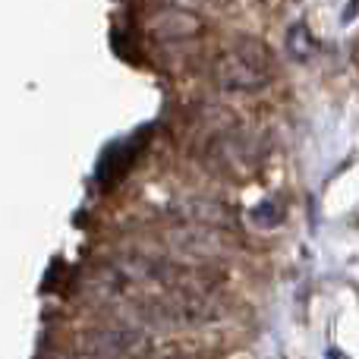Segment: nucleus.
Returning <instances> with one entry per match:
<instances>
[{
	"instance_id": "obj_1",
	"label": "nucleus",
	"mask_w": 359,
	"mask_h": 359,
	"mask_svg": "<svg viewBox=\"0 0 359 359\" xmlns=\"http://www.w3.org/2000/svg\"><path fill=\"white\" fill-rule=\"evenodd\" d=\"M217 82L227 92H255L268 82L265 54L255 41H243L236 50L224 54L217 60Z\"/></svg>"
},
{
	"instance_id": "obj_2",
	"label": "nucleus",
	"mask_w": 359,
	"mask_h": 359,
	"mask_svg": "<svg viewBox=\"0 0 359 359\" xmlns=\"http://www.w3.org/2000/svg\"><path fill=\"white\" fill-rule=\"evenodd\" d=\"M86 353L95 359H126L136 356L145 344V334L139 328H98L86 334Z\"/></svg>"
},
{
	"instance_id": "obj_3",
	"label": "nucleus",
	"mask_w": 359,
	"mask_h": 359,
	"mask_svg": "<svg viewBox=\"0 0 359 359\" xmlns=\"http://www.w3.org/2000/svg\"><path fill=\"white\" fill-rule=\"evenodd\" d=\"M168 236L177 249L189 255H202V259H215V255L227 252V240L215 227H202V224H180Z\"/></svg>"
},
{
	"instance_id": "obj_4",
	"label": "nucleus",
	"mask_w": 359,
	"mask_h": 359,
	"mask_svg": "<svg viewBox=\"0 0 359 359\" xmlns=\"http://www.w3.org/2000/svg\"><path fill=\"white\" fill-rule=\"evenodd\" d=\"M174 211L183 217L186 224H202V227H224L230 217L227 205L215 202V198H205V196H186L174 205Z\"/></svg>"
},
{
	"instance_id": "obj_5",
	"label": "nucleus",
	"mask_w": 359,
	"mask_h": 359,
	"mask_svg": "<svg viewBox=\"0 0 359 359\" xmlns=\"http://www.w3.org/2000/svg\"><path fill=\"white\" fill-rule=\"evenodd\" d=\"M151 32H155L158 38H164V41H170V38H189L198 32V19L189 16V13L183 10H161L155 19H151Z\"/></svg>"
},
{
	"instance_id": "obj_6",
	"label": "nucleus",
	"mask_w": 359,
	"mask_h": 359,
	"mask_svg": "<svg viewBox=\"0 0 359 359\" xmlns=\"http://www.w3.org/2000/svg\"><path fill=\"white\" fill-rule=\"evenodd\" d=\"M249 221L259 230H274L284 221V208H280V202H274V198H262V202L249 211Z\"/></svg>"
},
{
	"instance_id": "obj_7",
	"label": "nucleus",
	"mask_w": 359,
	"mask_h": 359,
	"mask_svg": "<svg viewBox=\"0 0 359 359\" xmlns=\"http://www.w3.org/2000/svg\"><path fill=\"white\" fill-rule=\"evenodd\" d=\"M312 38H309V29H306L303 22L299 25H293L290 29V54L297 57V60H309V54H312Z\"/></svg>"
}]
</instances>
